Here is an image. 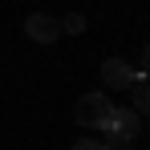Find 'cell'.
Listing matches in <instances>:
<instances>
[{
    "label": "cell",
    "mask_w": 150,
    "mask_h": 150,
    "mask_svg": "<svg viewBox=\"0 0 150 150\" xmlns=\"http://www.w3.org/2000/svg\"><path fill=\"white\" fill-rule=\"evenodd\" d=\"M25 37L37 41V45H57L61 21H57L53 12H28V16H25Z\"/></svg>",
    "instance_id": "6da1fadb"
},
{
    "label": "cell",
    "mask_w": 150,
    "mask_h": 150,
    "mask_svg": "<svg viewBox=\"0 0 150 150\" xmlns=\"http://www.w3.org/2000/svg\"><path fill=\"white\" fill-rule=\"evenodd\" d=\"M138 69H130L126 61H118V57H110V61H101V81L105 85H114V89H130V85H138Z\"/></svg>",
    "instance_id": "277c9868"
},
{
    "label": "cell",
    "mask_w": 150,
    "mask_h": 150,
    "mask_svg": "<svg viewBox=\"0 0 150 150\" xmlns=\"http://www.w3.org/2000/svg\"><path fill=\"white\" fill-rule=\"evenodd\" d=\"M122 150H134V146H122Z\"/></svg>",
    "instance_id": "9c48e42d"
},
{
    "label": "cell",
    "mask_w": 150,
    "mask_h": 150,
    "mask_svg": "<svg viewBox=\"0 0 150 150\" xmlns=\"http://www.w3.org/2000/svg\"><path fill=\"white\" fill-rule=\"evenodd\" d=\"M142 65H146V73H150V41H146V49H142Z\"/></svg>",
    "instance_id": "ba28073f"
},
{
    "label": "cell",
    "mask_w": 150,
    "mask_h": 150,
    "mask_svg": "<svg viewBox=\"0 0 150 150\" xmlns=\"http://www.w3.org/2000/svg\"><path fill=\"white\" fill-rule=\"evenodd\" d=\"M73 150H110V142H98V138H81V142H73Z\"/></svg>",
    "instance_id": "52a82bcc"
},
{
    "label": "cell",
    "mask_w": 150,
    "mask_h": 150,
    "mask_svg": "<svg viewBox=\"0 0 150 150\" xmlns=\"http://www.w3.org/2000/svg\"><path fill=\"white\" fill-rule=\"evenodd\" d=\"M110 110H114V101L105 98V93H85V98L77 101V122L81 126H101L110 118Z\"/></svg>",
    "instance_id": "3957f363"
},
{
    "label": "cell",
    "mask_w": 150,
    "mask_h": 150,
    "mask_svg": "<svg viewBox=\"0 0 150 150\" xmlns=\"http://www.w3.org/2000/svg\"><path fill=\"white\" fill-rule=\"evenodd\" d=\"M130 98H134V105H130V110H134L138 118H142V114L150 118V81H138V85H130Z\"/></svg>",
    "instance_id": "5b68a950"
},
{
    "label": "cell",
    "mask_w": 150,
    "mask_h": 150,
    "mask_svg": "<svg viewBox=\"0 0 150 150\" xmlns=\"http://www.w3.org/2000/svg\"><path fill=\"white\" fill-rule=\"evenodd\" d=\"M61 33H85V16H81V12H69V16L61 21Z\"/></svg>",
    "instance_id": "8992f818"
},
{
    "label": "cell",
    "mask_w": 150,
    "mask_h": 150,
    "mask_svg": "<svg viewBox=\"0 0 150 150\" xmlns=\"http://www.w3.org/2000/svg\"><path fill=\"white\" fill-rule=\"evenodd\" d=\"M101 130L110 134V142H130L138 130H142V118L134 110H110V118L101 122Z\"/></svg>",
    "instance_id": "7a4b0ae2"
}]
</instances>
